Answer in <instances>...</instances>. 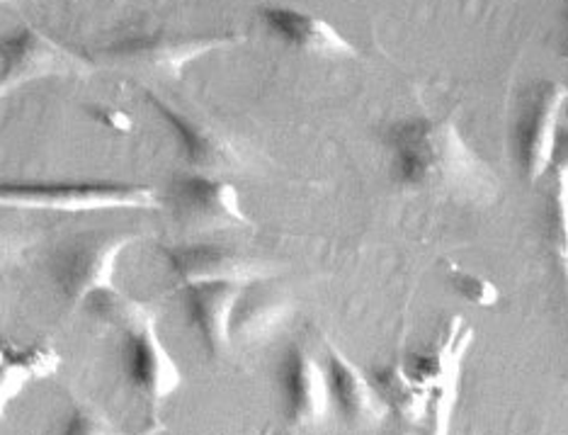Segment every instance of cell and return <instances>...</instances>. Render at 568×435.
I'll return each instance as SVG.
<instances>
[{
    "label": "cell",
    "instance_id": "obj_1",
    "mask_svg": "<svg viewBox=\"0 0 568 435\" xmlns=\"http://www.w3.org/2000/svg\"><path fill=\"white\" fill-rule=\"evenodd\" d=\"M386 146L396 183L408 190L464 198L494 190V178L464 142L455 122L435 118L396 122L386 136Z\"/></svg>",
    "mask_w": 568,
    "mask_h": 435
},
{
    "label": "cell",
    "instance_id": "obj_2",
    "mask_svg": "<svg viewBox=\"0 0 568 435\" xmlns=\"http://www.w3.org/2000/svg\"><path fill=\"white\" fill-rule=\"evenodd\" d=\"M0 208L49 212L159 210L156 190L132 183H0Z\"/></svg>",
    "mask_w": 568,
    "mask_h": 435
},
{
    "label": "cell",
    "instance_id": "obj_3",
    "mask_svg": "<svg viewBox=\"0 0 568 435\" xmlns=\"http://www.w3.org/2000/svg\"><path fill=\"white\" fill-rule=\"evenodd\" d=\"M122 361L129 385L149 404H163L183 385V370L161 338L156 316L146 310L126 316Z\"/></svg>",
    "mask_w": 568,
    "mask_h": 435
},
{
    "label": "cell",
    "instance_id": "obj_4",
    "mask_svg": "<svg viewBox=\"0 0 568 435\" xmlns=\"http://www.w3.org/2000/svg\"><path fill=\"white\" fill-rule=\"evenodd\" d=\"M134 234H90L57 255L54 280L63 297L81 304L118 292V271Z\"/></svg>",
    "mask_w": 568,
    "mask_h": 435
},
{
    "label": "cell",
    "instance_id": "obj_5",
    "mask_svg": "<svg viewBox=\"0 0 568 435\" xmlns=\"http://www.w3.org/2000/svg\"><path fill=\"white\" fill-rule=\"evenodd\" d=\"M243 37L234 32H204V34H136L112 44L108 57L126 63V67H139L149 71H159L161 75L180 79L192 61H197L214 51L236 47Z\"/></svg>",
    "mask_w": 568,
    "mask_h": 435
},
{
    "label": "cell",
    "instance_id": "obj_6",
    "mask_svg": "<svg viewBox=\"0 0 568 435\" xmlns=\"http://www.w3.org/2000/svg\"><path fill=\"white\" fill-rule=\"evenodd\" d=\"M474 343V328L464 326V318L455 316L447 328L445 338L437 343L430 353L413 355L406 370L416 377L420 385L433 392L430 416L435 424V433H449L452 416H455V404L459 396L462 367Z\"/></svg>",
    "mask_w": 568,
    "mask_h": 435
},
{
    "label": "cell",
    "instance_id": "obj_7",
    "mask_svg": "<svg viewBox=\"0 0 568 435\" xmlns=\"http://www.w3.org/2000/svg\"><path fill=\"white\" fill-rule=\"evenodd\" d=\"M568 102V88L561 83H541L529 91L515 132V149L523 175L537 183L551 171L559 144V122Z\"/></svg>",
    "mask_w": 568,
    "mask_h": 435
},
{
    "label": "cell",
    "instance_id": "obj_8",
    "mask_svg": "<svg viewBox=\"0 0 568 435\" xmlns=\"http://www.w3.org/2000/svg\"><path fill=\"white\" fill-rule=\"evenodd\" d=\"M85 69L88 63L73 49L37 28H22L0 40V75L16 85Z\"/></svg>",
    "mask_w": 568,
    "mask_h": 435
},
{
    "label": "cell",
    "instance_id": "obj_9",
    "mask_svg": "<svg viewBox=\"0 0 568 435\" xmlns=\"http://www.w3.org/2000/svg\"><path fill=\"white\" fill-rule=\"evenodd\" d=\"M284 412L290 426L316 428L331 416V387L326 367L304 345H292L282 363Z\"/></svg>",
    "mask_w": 568,
    "mask_h": 435
},
{
    "label": "cell",
    "instance_id": "obj_10",
    "mask_svg": "<svg viewBox=\"0 0 568 435\" xmlns=\"http://www.w3.org/2000/svg\"><path fill=\"white\" fill-rule=\"evenodd\" d=\"M257 20L270 37L290 49L318 59H355L357 47L347 37L314 12L290 6H265L257 10Z\"/></svg>",
    "mask_w": 568,
    "mask_h": 435
},
{
    "label": "cell",
    "instance_id": "obj_11",
    "mask_svg": "<svg viewBox=\"0 0 568 435\" xmlns=\"http://www.w3.org/2000/svg\"><path fill=\"white\" fill-rule=\"evenodd\" d=\"M165 265L178 285L190 287L200 283H255L263 280L265 271L248 255L231 251L226 246H214V243H192V246H173L165 249Z\"/></svg>",
    "mask_w": 568,
    "mask_h": 435
},
{
    "label": "cell",
    "instance_id": "obj_12",
    "mask_svg": "<svg viewBox=\"0 0 568 435\" xmlns=\"http://www.w3.org/2000/svg\"><path fill=\"white\" fill-rule=\"evenodd\" d=\"M146 98L151 105L159 110L163 122L168 124V130H171L173 136L178 139V146L183 151L185 161L197 173L219 175V173H231L234 169H239L241 163L239 153L229 144V139L222 132H216L212 127L187 118L185 112L168 105L165 100L153 95L151 91L146 93Z\"/></svg>",
    "mask_w": 568,
    "mask_h": 435
},
{
    "label": "cell",
    "instance_id": "obj_13",
    "mask_svg": "<svg viewBox=\"0 0 568 435\" xmlns=\"http://www.w3.org/2000/svg\"><path fill=\"white\" fill-rule=\"evenodd\" d=\"M243 287V283H229V280L185 287L190 324L197 331L204 348L214 357L229 353L234 345L231 322H234V310Z\"/></svg>",
    "mask_w": 568,
    "mask_h": 435
},
{
    "label": "cell",
    "instance_id": "obj_14",
    "mask_svg": "<svg viewBox=\"0 0 568 435\" xmlns=\"http://www.w3.org/2000/svg\"><path fill=\"white\" fill-rule=\"evenodd\" d=\"M326 375L333 408L353 426H377L389 414L374 382L343 351L328 345Z\"/></svg>",
    "mask_w": 568,
    "mask_h": 435
},
{
    "label": "cell",
    "instance_id": "obj_15",
    "mask_svg": "<svg viewBox=\"0 0 568 435\" xmlns=\"http://www.w3.org/2000/svg\"><path fill=\"white\" fill-rule=\"evenodd\" d=\"M175 204L192 220L219 226L251 224L236 185L214 173H192L173 185Z\"/></svg>",
    "mask_w": 568,
    "mask_h": 435
},
{
    "label": "cell",
    "instance_id": "obj_16",
    "mask_svg": "<svg viewBox=\"0 0 568 435\" xmlns=\"http://www.w3.org/2000/svg\"><path fill=\"white\" fill-rule=\"evenodd\" d=\"M290 316V302L284 300V294L257 287L255 283H248L243 287L241 297L234 310V322H231V334H234V343H261L270 338L275 331L287 322Z\"/></svg>",
    "mask_w": 568,
    "mask_h": 435
},
{
    "label": "cell",
    "instance_id": "obj_17",
    "mask_svg": "<svg viewBox=\"0 0 568 435\" xmlns=\"http://www.w3.org/2000/svg\"><path fill=\"white\" fill-rule=\"evenodd\" d=\"M374 387L382 394L384 404L394 408L406 424H423L430 416L433 392L413 377L404 363L379 370L374 375Z\"/></svg>",
    "mask_w": 568,
    "mask_h": 435
},
{
    "label": "cell",
    "instance_id": "obj_18",
    "mask_svg": "<svg viewBox=\"0 0 568 435\" xmlns=\"http://www.w3.org/2000/svg\"><path fill=\"white\" fill-rule=\"evenodd\" d=\"M554 224H557V259L564 275L566 322H568V169L554 163Z\"/></svg>",
    "mask_w": 568,
    "mask_h": 435
},
{
    "label": "cell",
    "instance_id": "obj_19",
    "mask_svg": "<svg viewBox=\"0 0 568 435\" xmlns=\"http://www.w3.org/2000/svg\"><path fill=\"white\" fill-rule=\"evenodd\" d=\"M32 373L22 363L20 351H12L8 345H0V418L6 416L8 406L18 399L22 390L28 387Z\"/></svg>",
    "mask_w": 568,
    "mask_h": 435
},
{
    "label": "cell",
    "instance_id": "obj_20",
    "mask_svg": "<svg viewBox=\"0 0 568 435\" xmlns=\"http://www.w3.org/2000/svg\"><path fill=\"white\" fill-rule=\"evenodd\" d=\"M449 283L455 287L464 300L476 304V306H496L500 300L498 287L490 283L488 277L474 273V271H464V267L449 263Z\"/></svg>",
    "mask_w": 568,
    "mask_h": 435
},
{
    "label": "cell",
    "instance_id": "obj_21",
    "mask_svg": "<svg viewBox=\"0 0 568 435\" xmlns=\"http://www.w3.org/2000/svg\"><path fill=\"white\" fill-rule=\"evenodd\" d=\"M108 421L102 416L98 408L90 406H79L71 416V426L69 431H79V433H110L112 428L105 426Z\"/></svg>",
    "mask_w": 568,
    "mask_h": 435
},
{
    "label": "cell",
    "instance_id": "obj_22",
    "mask_svg": "<svg viewBox=\"0 0 568 435\" xmlns=\"http://www.w3.org/2000/svg\"><path fill=\"white\" fill-rule=\"evenodd\" d=\"M93 118L110 132H118V134H132L134 132V120L129 118V114L120 108H95Z\"/></svg>",
    "mask_w": 568,
    "mask_h": 435
},
{
    "label": "cell",
    "instance_id": "obj_23",
    "mask_svg": "<svg viewBox=\"0 0 568 435\" xmlns=\"http://www.w3.org/2000/svg\"><path fill=\"white\" fill-rule=\"evenodd\" d=\"M554 163L566 165V169H568V136L564 139V142H561V139H559V144H557V153H554ZM554 163H551V165H554Z\"/></svg>",
    "mask_w": 568,
    "mask_h": 435
},
{
    "label": "cell",
    "instance_id": "obj_24",
    "mask_svg": "<svg viewBox=\"0 0 568 435\" xmlns=\"http://www.w3.org/2000/svg\"><path fill=\"white\" fill-rule=\"evenodd\" d=\"M12 88H16V83L8 81L6 75H0V98H6L12 91Z\"/></svg>",
    "mask_w": 568,
    "mask_h": 435
},
{
    "label": "cell",
    "instance_id": "obj_25",
    "mask_svg": "<svg viewBox=\"0 0 568 435\" xmlns=\"http://www.w3.org/2000/svg\"><path fill=\"white\" fill-rule=\"evenodd\" d=\"M566 105H568V102H566Z\"/></svg>",
    "mask_w": 568,
    "mask_h": 435
}]
</instances>
